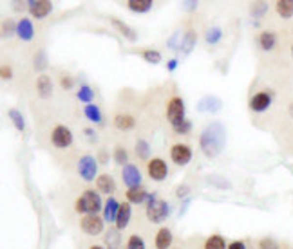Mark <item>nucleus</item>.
Returning a JSON list of instances; mask_svg holds the SVG:
<instances>
[{
    "mask_svg": "<svg viewBox=\"0 0 293 249\" xmlns=\"http://www.w3.org/2000/svg\"><path fill=\"white\" fill-rule=\"evenodd\" d=\"M134 152H136L139 161H147V163H149V161L152 159V157H150L152 148H150V143L147 141V139H141V137H139L138 141H136V145H134Z\"/></svg>",
    "mask_w": 293,
    "mask_h": 249,
    "instance_id": "nucleus-27",
    "label": "nucleus"
},
{
    "mask_svg": "<svg viewBox=\"0 0 293 249\" xmlns=\"http://www.w3.org/2000/svg\"><path fill=\"white\" fill-rule=\"evenodd\" d=\"M51 145H53L54 148H60V150H66L69 148L74 141V136H72V132L69 126L66 124H56L53 130H51Z\"/></svg>",
    "mask_w": 293,
    "mask_h": 249,
    "instance_id": "nucleus-6",
    "label": "nucleus"
},
{
    "mask_svg": "<svg viewBox=\"0 0 293 249\" xmlns=\"http://www.w3.org/2000/svg\"><path fill=\"white\" fill-rule=\"evenodd\" d=\"M141 58H143L147 63L158 65L163 60V54L159 53V51H156V49H143V51H141Z\"/></svg>",
    "mask_w": 293,
    "mask_h": 249,
    "instance_id": "nucleus-35",
    "label": "nucleus"
},
{
    "mask_svg": "<svg viewBox=\"0 0 293 249\" xmlns=\"http://www.w3.org/2000/svg\"><path fill=\"white\" fill-rule=\"evenodd\" d=\"M275 11L277 15L284 20L293 17V0H277L275 2Z\"/></svg>",
    "mask_w": 293,
    "mask_h": 249,
    "instance_id": "nucleus-31",
    "label": "nucleus"
},
{
    "mask_svg": "<svg viewBox=\"0 0 293 249\" xmlns=\"http://www.w3.org/2000/svg\"><path fill=\"white\" fill-rule=\"evenodd\" d=\"M223 36H225V33H223V29L219 25H212V27H208V29L204 31V42L208 45H217L223 40Z\"/></svg>",
    "mask_w": 293,
    "mask_h": 249,
    "instance_id": "nucleus-29",
    "label": "nucleus"
},
{
    "mask_svg": "<svg viewBox=\"0 0 293 249\" xmlns=\"http://www.w3.org/2000/svg\"><path fill=\"white\" fill-rule=\"evenodd\" d=\"M125 249H147L143 237H139V235H131V237L127 238Z\"/></svg>",
    "mask_w": 293,
    "mask_h": 249,
    "instance_id": "nucleus-39",
    "label": "nucleus"
},
{
    "mask_svg": "<svg viewBox=\"0 0 293 249\" xmlns=\"http://www.w3.org/2000/svg\"><path fill=\"white\" fill-rule=\"evenodd\" d=\"M113 161L116 163V165H120L121 168L129 165V152L125 150V146H121V145H116V146H114Z\"/></svg>",
    "mask_w": 293,
    "mask_h": 249,
    "instance_id": "nucleus-33",
    "label": "nucleus"
},
{
    "mask_svg": "<svg viewBox=\"0 0 293 249\" xmlns=\"http://www.w3.org/2000/svg\"><path fill=\"white\" fill-rule=\"evenodd\" d=\"M228 244L223 235H210L203 244V249H226Z\"/></svg>",
    "mask_w": 293,
    "mask_h": 249,
    "instance_id": "nucleus-32",
    "label": "nucleus"
},
{
    "mask_svg": "<svg viewBox=\"0 0 293 249\" xmlns=\"http://www.w3.org/2000/svg\"><path fill=\"white\" fill-rule=\"evenodd\" d=\"M198 43V33L194 29H186L183 33V38H181V53L183 54H190Z\"/></svg>",
    "mask_w": 293,
    "mask_h": 249,
    "instance_id": "nucleus-24",
    "label": "nucleus"
},
{
    "mask_svg": "<svg viewBox=\"0 0 293 249\" xmlns=\"http://www.w3.org/2000/svg\"><path fill=\"white\" fill-rule=\"evenodd\" d=\"M25 4H27L29 15L35 20H44L53 13V2H49V0H29Z\"/></svg>",
    "mask_w": 293,
    "mask_h": 249,
    "instance_id": "nucleus-11",
    "label": "nucleus"
},
{
    "mask_svg": "<svg viewBox=\"0 0 293 249\" xmlns=\"http://www.w3.org/2000/svg\"><path fill=\"white\" fill-rule=\"evenodd\" d=\"M76 170L78 175L82 177V181H85V183H92L94 181L96 183V179H98V159L90 154L82 155L78 159Z\"/></svg>",
    "mask_w": 293,
    "mask_h": 249,
    "instance_id": "nucleus-5",
    "label": "nucleus"
},
{
    "mask_svg": "<svg viewBox=\"0 0 293 249\" xmlns=\"http://www.w3.org/2000/svg\"><path fill=\"white\" fill-rule=\"evenodd\" d=\"M120 206L121 202L114 197H109L105 204H103V220L109 222V224H116V219H118V213H120Z\"/></svg>",
    "mask_w": 293,
    "mask_h": 249,
    "instance_id": "nucleus-15",
    "label": "nucleus"
},
{
    "mask_svg": "<svg viewBox=\"0 0 293 249\" xmlns=\"http://www.w3.org/2000/svg\"><path fill=\"white\" fill-rule=\"evenodd\" d=\"M172 242H174L172 231L168 229L167 226L159 228V229H158V233H156V238H154L156 249H170V248H172Z\"/></svg>",
    "mask_w": 293,
    "mask_h": 249,
    "instance_id": "nucleus-20",
    "label": "nucleus"
},
{
    "mask_svg": "<svg viewBox=\"0 0 293 249\" xmlns=\"http://www.w3.org/2000/svg\"><path fill=\"white\" fill-rule=\"evenodd\" d=\"M80 229L89 237H98L105 231V220L100 215H84L80 219Z\"/></svg>",
    "mask_w": 293,
    "mask_h": 249,
    "instance_id": "nucleus-7",
    "label": "nucleus"
},
{
    "mask_svg": "<svg viewBox=\"0 0 293 249\" xmlns=\"http://www.w3.org/2000/svg\"><path fill=\"white\" fill-rule=\"evenodd\" d=\"M18 25H17V36L20 38L22 42H31L35 38V25L31 22V18L27 17H22L20 20H17Z\"/></svg>",
    "mask_w": 293,
    "mask_h": 249,
    "instance_id": "nucleus-16",
    "label": "nucleus"
},
{
    "mask_svg": "<svg viewBox=\"0 0 293 249\" xmlns=\"http://www.w3.org/2000/svg\"><path fill=\"white\" fill-rule=\"evenodd\" d=\"M84 134H85V137H89L90 141H94V139H96V130H94V128H84Z\"/></svg>",
    "mask_w": 293,
    "mask_h": 249,
    "instance_id": "nucleus-48",
    "label": "nucleus"
},
{
    "mask_svg": "<svg viewBox=\"0 0 293 249\" xmlns=\"http://www.w3.org/2000/svg\"><path fill=\"white\" fill-rule=\"evenodd\" d=\"M271 94H270L268 90H261V92H255V94L251 96L250 101H248V107H250L251 112H266L270 107H271Z\"/></svg>",
    "mask_w": 293,
    "mask_h": 249,
    "instance_id": "nucleus-12",
    "label": "nucleus"
},
{
    "mask_svg": "<svg viewBox=\"0 0 293 249\" xmlns=\"http://www.w3.org/2000/svg\"><path fill=\"white\" fill-rule=\"evenodd\" d=\"M149 195H150V191L145 190L143 186H139V188H131V190L125 191L127 202H131V204H147Z\"/></svg>",
    "mask_w": 293,
    "mask_h": 249,
    "instance_id": "nucleus-22",
    "label": "nucleus"
},
{
    "mask_svg": "<svg viewBox=\"0 0 293 249\" xmlns=\"http://www.w3.org/2000/svg\"><path fill=\"white\" fill-rule=\"evenodd\" d=\"M194 157V152H192V146L186 145V143H174L170 146V159H172L174 165L178 166H186Z\"/></svg>",
    "mask_w": 293,
    "mask_h": 249,
    "instance_id": "nucleus-8",
    "label": "nucleus"
},
{
    "mask_svg": "<svg viewBox=\"0 0 293 249\" xmlns=\"http://www.w3.org/2000/svg\"><path fill=\"white\" fill-rule=\"evenodd\" d=\"M84 116H85L87 119H89L90 123H94V124L103 123L102 108L98 107L96 103H92V105H85V107H84Z\"/></svg>",
    "mask_w": 293,
    "mask_h": 249,
    "instance_id": "nucleus-28",
    "label": "nucleus"
},
{
    "mask_svg": "<svg viewBox=\"0 0 293 249\" xmlns=\"http://www.w3.org/2000/svg\"><path fill=\"white\" fill-rule=\"evenodd\" d=\"M113 124H114V128H118V130H121V132L132 130V128L136 126V118H134L132 114L118 112L113 118Z\"/></svg>",
    "mask_w": 293,
    "mask_h": 249,
    "instance_id": "nucleus-18",
    "label": "nucleus"
},
{
    "mask_svg": "<svg viewBox=\"0 0 293 249\" xmlns=\"http://www.w3.org/2000/svg\"><path fill=\"white\" fill-rule=\"evenodd\" d=\"M7 118L9 121L13 123V126L17 128L18 132H25V119H24V114L20 112L18 108H9L7 110Z\"/></svg>",
    "mask_w": 293,
    "mask_h": 249,
    "instance_id": "nucleus-30",
    "label": "nucleus"
},
{
    "mask_svg": "<svg viewBox=\"0 0 293 249\" xmlns=\"http://www.w3.org/2000/svg\"><path fill=\"white\" fill-rule=\"evenodd\" d=\"M226 249H248V246H246L245 240H232Z\"/></svg>",
    "mask_w": 293,
    "mask_h": 249,
    "instance_id": "nucleus-46",
    "label": "nucleus"
},
{
    "mask_svg": "<svg viewBox=\"0 0 293 249\" xmlns=\"http://www.w3.org/2000/svg\"><path fill=\"white\" fill-rule=\"evenodd\" d=\"M0 76H2V80H13V69L7 63H4L0 67Z\"/></svg>",
    "mask_w": 293,
    "mask_h": 249,
    "instance_id": "nucleus-45",
    "label": "nucleus"
},
{
    "mask_svg": "<svg viewBox=\"0 0 293 249\" xmlns=\"http://www.w3.org/2000/svg\"><path fill=\"white\" fill-rule=\"evenodd\" d=\"M183 4H185L186 9H196L198 7V2H183Z\"/></svg>",
    "mask_w": 293,
    "mask_h": 249,
    "instance_id": "nucleus-50",
    "label": "nucleus"
},
{
    "mask_svg": "<svg viewBox=\"0 0 293 249\" xmlns=\"http://www.w3.org/2000/svg\"><path fill=\"white\" fill-rule=\"evenodd\" d=\"M103 204L105 202L102 201V195L100 191L92 190H84L82 195L78 197L76 202H74V211L78 215H98V211H103Z\"/></svg>",
    "mask_w": 293,
    "mask_h": 249,
    "instance_id": "nucleus-2",
    "label": "nucleus"
},
{
    "mask_svg": "<svg viewBox=\"0 0 293 249\" xmlns=\"http://www.w3.org/2000/svg\"><path fill=\"white\" fill-rule=\"evenodd\" d=\"M116 188H118V184H116L113 175H109V173H100L98 175V179H96V190L100 191V193L113 197Z\"/></svg>",
    "mask_w": 293,
    "mask_h": 249,
    "instance_id": "nucleus-14",
    "label": "nucleus"
},
{
    "mask_svg": "<svg viewBox=\"0 0 293 249\" xmlns=\"http://www.w3.org/2000/svg\"><path fill=\"white\" fill-rule=\"evenodd\" d=\"M226 145V126L221 121H212L204 126V130L199 136V148L204 157L214 159L225 150Z\"/></svg>",
    "mask_w": 293,
    "mask_h": 249,
    "instance_id": "nucleus-1",
    "label": "nucleus"
},
{
    "mask_svg": "<svg viewBox=\"0 0 293 249\" xmlns=\"http://www.w3.org/2000/svg\"><path fill=\"white\" fill-rule=\"evenodd\" d=\"M178 65H180V60H178V58H170L167 62V71L168 72H174L176 69H178Z\"/></svg>",
    "mask_w": 293,
    "mask_h": 249,
    "instance_id": "nucleus-47",
    "label": "nucleus"
},
{
    "mask_svg": "<svg viewBox=\"0 0 293 249\" xmlns=\"http://www.w3.org/2000/svg\"><path fill=\"white\" fill-rule=\"evenodd\" d=\"M89 249H107V248H103L100 244H92V246H89Z\"/></svg>",
    "mask_w": 293,
    "mask_h": 249,
    "instance_id": "nucleus-51",
    "label": "nucleus"
},
{
    "mask_svg": "<svg viewBox=\"0 0 293 249\" xmlns=\"http://www.w3.org/2000/svg\"><path fill=\"white\" fill-rule=\"evenodd\" d=\"M131 219H132V204L131 202H121L120 206V213H118V219H116V224L114 228L118 229V231H123L127 226L131 224Z\"/></svg>",
    "mask_w": 293,
    "mask_h": 249,
    "instance_id": "nucleus-19",
    "label": "nucleus"
},
{
    "mask_svg": "<svg viewBox=\"0 0 293 249\" xmlns=\"http://www.w3.org/2000/svg\"><path fill=\"white\" fill-rule=\"evenodd\" d=\"M76 98H78V101H82L84 105H92V103H94V98H96L94 89H92L90 85H87V83H82L76 90Z\"/></svg>",
    "mask_w": 293,
    "mask_h": 249,
    "instance_id": "nucleus-26",
    "label": "nucleus"
},
{
    "mask_svg": "<svg viewBox=\"0 0 293 249\" xmlns=\"http://www.w3.org/2000/svg\"><path fill=\"white\" fill-rule=\"evenodd\" d=\"M290 116L293 118V103H292V107H290Z\"/></svg>",
    "mask_w": 293,
    "mask_h": 249,
    "instance_id": "nucleus-52",
    "label": "nucleus"
},
{
    "mask_svg": "<svg viewBox=\"0 0 293 249\" xmlns=\"http://www.w3.org/2000/svg\"><path fill=\"white\" fill-rule=\"evenodd\" d=\"M147 173L154 183H163L168 177V165L161 157H152L147 163Z\"/></svg>",
    "mask_w": 293,
    "mask_h": 249,
    "instance_id": "nucleus-9",
    "label": "nucleus"
},
{
    "mask_svg": "<svg viewBox=\"0 0 293 249\" xmlns=\"http://www.w3.org/2000/svg\"><path fill=\"white\" fill-rule=\"evenodd\" d=\"M257 249H281V246L273 237H264L257 242Z\"/></svg>",
    "mask_w": 293,
    "mask_h": 249,
    "instance_id": "nucleus-40",
    "label": "nucleus"
},
{
    "mask_svg": "<svg viewBox=\"0 0 293 249\" xmlns=\"http://www.w3.org/2000/svg\"><path fill=\"white\" fill-rule=\"evenodd\" d=\"M145 215L152 224H163L170 215V204L165 199H159L156 193H150L145 204Z\"/></svg>",
    "mask_w": 293,
    "mask_h": 249,
    "instance_id": "nucleus-3",
    "label": "nucleus"
},
{
    "mask_svg": "<svg viewBox=\"0 0 293 249\" xmlns=\"http://www.w3.org/2000/svg\"><path fill=\"white\" fill-rule=\"evenodd\" d=\"M60 85L64 90H71L72 87H74V78L69 76V74H64V76L60 78Z\"/></svg>",
    "mask_w": 293,
    "mask_h": 249,
    "instance_id": "nucleus-44",
    "label": "nucleus"
},
{
    "mask_svg": "<svg viewBox=\"0 0 293 249\" xmlns=\"http://www.w3.org/2000/svg\"><path fill=\"white\" fill-rule=\"evenodd\" d=\"M96 159H98V163H103V165H107V159H109V155L105 154V152H100V154L96 155Z\"/></svg>",
    "mask_w": 293,
    "mask_h": 249,
    "instance_id": "nucleus-49",
    "label": "nucleus"
},
{
    "mask_svg": "<svg viewBox=\"0 0 293 249\" xmlns=\"http://www.w3.org/2000/svg\"><path fill=\"white\" fill-rule=\"evenodd\" d=\"M292 58H293V43H292Z\"/></svg>",
    "mask_w": 293,
    "mask_h": 249,
    "instance_id": "nucleus-53",
    "label": "nucleus"
},
{
    "mask_svg": "<svg viewBox=\"0 0 293 249\" xmlns=\"http://www.w3.org/2000/svg\"><path fill=\"white\" fill-rule=\"evenodd\" d=\"M111 24L118 29V33H120L123 38H127L129 42H136L138 40V35H136V31L132 29L131 25L129 24H125L123 20H120V18H116V17H113L111 18Z\"/></svg>",
    "mask_w": 293,
    "mask_h": 249,
    "instance_id": "nucleus-23",
    "label": "nucleus"
},
{
    "mask_svg": "<svg viewBox=\"0 0 293 249\" xmlns=\"http://www.w3.org/2000/svg\"><path fill=\"white\" fill-rule=\"evenodd\" d=\"M165 118H167L168 124L172 126V130L180 128L181 124L186 121V105L181 96L168 98L167 107H165Z\"/></svg>",
    "mask_w": 293,
    "mask_h": 249,
    "instance_id": "nucleus-4",
    "label": "nucleus"
},
{
    "mask_svg": "<svg viewBox=\"0 0 293 249\" xmlns=\"http://www.w3.org/2000/svg\"><path fill=\"white\" fill-rule=\"evenodd\" d=\"M259 47L263 49L264 53H270V51H273L277 47V33L271 29H264L259 33Z\"/></svg>",
    "mask_w": 293,
    "mask_h": 249,
    "instance_id": "nucleus-17",
    "label": "nucleus"
},
{
    "mask_svg": "<svg viewBox=\"0 0 293 249\" xmlns=\"http://www.w3.org/2000/svg\"><path fill=\"white\" fill-rule=\"evenodd\" d=\"M121 181L123 184L127 186V190H131V188H139V186H143V175H141V170H139L136 165H129L123 166L121 168Z\"/></svg>",
    "mask_w": 293,
    "mask_h": 249,
    "instance_id": "nucleus-10",
    "label": "nucleus"
},
{
    "mask_svg": "<svg viewBox=\"0 0 293 249\" xmlns=\"http://www.w3.org/2000/svg\"><path fill=\"white\" fill-rule=\"evenodd\" d=\"M223 107V101L217 98V96H204L203 100L198 103V110L199 112H217L221 110Z\"/></svg>",
    "mask_w": 293,
    "mask_h": 249,
    "instance_id": "nucleus-21",
    "label": "nucleus"
},
{
    "mask_svg": "<svg viewBox=\"0 0 293 249\" xmlns=\"http://www.w3.org/2000/svg\"><path fill=\"white\" fill-rule=\"evenodd\" d=\"M33 67L35 71H38L40 74H44V69L47 67V56H45V51H38L33 58Z\"/></svg>",
    "mask_w": 293,
    "mask_h": 249,
    "instance_id": "nucleus-37",
    "label": "nucleus"
},
{
    "mask_svg": "<svg viewBox=\"0 0 293 249\" xmlns=\"http://www.w3.org/2000/svg\"><path fill=\"white\" fill-rule=\"evenodd\" d=\"M192 128H194V126H192V121L190 119H186L185 123L181 124L180 128H176V134H178V136H190L192 134Z\"/></svg>",
    "mask_w": 293,
    "mask_h": 249,
    "instance_id": "nucleus-42",
    "label": "nucleus"
},
{
    "mask_svg": "<svg viewBox=\"0 0 293 249\" xmlns=\"http://www.w3.org/2000/svg\"><path fill=\"white\" fill-rule=\"evenodd\" d=\"M120 242H121L120 231H118L116 228H111V229L105 233V246H107V249H118Z\"/></svg>",
    "mask_w": 293,
    "mask_h": 249,
    "instance_id": "nucleus-34",
    "label": "nucleus"
},
{
    "mask_svg": "<svg viewBox=\"0 0 293 249\" xmlns=\"http://www.w3.org/2000/svg\"><path fill=\"white\" fill-rule=\"evenodd\" d=\"M35 89L40 100H49L53 96V80H51V76L45 74V72L38 74L35 82Z\"/></svg>",
    "mask_w": 293,
    "mask_h": 249,
    "instance_id": "nucleus-13",
    "label": "nucleus"
},
{
    "mask_svg": "<svg viewBox=\"0 0 293 249\" xmlns=\"http://www.w3.org/2000/svg\"><path fill=\"white\" fill-rule=\"evenodd\" d=\"M181 38H183V36H181V33H178V31H176V33H174V35L167 40L168 49H172V51H178V49H181Z\"/></svg>",
    "mask_w": 293,
    "mask_h": 249,
    "instance_id": "nucleus-41",
    "label": "nucleus"
},
{
    "mask_svg": "<svg viewBox=\"0 0 293 249\" xmlns=\"http://www.w3.org/2000/svg\"><path fill=\"white\" fill-rule=\"evenodd\" d=\"M125 4L129 7V11L143 15V13H149L154 7V0H127Z\"/></svg>",
    "mask_w": 293,
    "mask_h": 249,
    "instance_id": "nucleus-25",
    "label": "nucleus"
},
{
    "mask_svg": "<svg viewBox=\"0 0 293 249\" xmlns=\"http://www.w3.org/2000/svg\"><path fill=\"white\" fill-rule=\"evenodd\" d=\"M268 13V2H253L250 6L251 18H263Z\"/></svg>",
    "mask_w": 293,
    "mask_h": 249,
    "instance_id": "nucleus-36",
    "label": "nucleus"
},
{
    "mask_svg": "<svg viewBox=\"0 0 293 249\" xmlns=\"http://www.w3.org/2000/svg\"><path fill=\"white\" fill-rule=\"evenodd\" d=\"M17 25L18 22H15L13 18H6L2 22V36L7 38V36H17Z\"/></svg>",
    "mask_w": 293,
    "mask_h": 249,
    "instance_id": "nucleus-38",
    "label": "nucleus"
},
{
    "mask_svg": "<svg viewBox=\"0 0 293 249\" xmlns=\"http://www.w3.org/2000/svg\"><path fill=\"white\" fill-rule=\"evenodd\" d=\"M190 186L188 184H180L178 188H176V197L178 199H188V195H190Z\"/></svg>",
    "mask_w": 293,
    "mask_h": 249,
    "instance_id": "nucleus-43",
    "label": "nucleus"
}]
</instances>
